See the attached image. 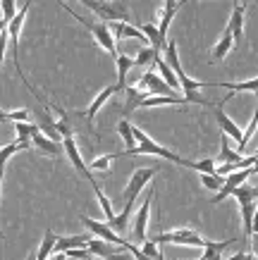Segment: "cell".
<instances>
[{
	"mask_svg": "<svg viewBox=\"0 0 258 260\" xmlns=\"http://www.w3.org/2000/svg\"><path fill=\"white\" fill-rule=\"evenodd\" d=\"M3 112H5V110H3V108H0V122H3Z\"/></svg>",
	"mask_w": 258,
	"mask_h": 260,
	"instance_id": "681fc988",
	"label": "cell"
},
{
	"mask_svg": "<svg viewBox=\"0 0 258 260\" xmlns=\"http://www.w3.org/2000/svg\"><path fill=\"white\" fill-rule=\"evenodd\" d=\"M153 3H163V0H153Z\"/></svg>",
	"mask_w": 258,
	"mask_h": 260,
	"instance_id": "f907efd6",
	"label": "cell"
},
{
	"mask_svg": "<svg viewBox=\"0 0 258 260\" xmlns=\"http://www.w3.org/2000/svg\"><path fill=\"white\" fill-rule=\"evenodd\" d=\"M89 239H91L89 234H72V237H58L53 253H65V251H70V248H81V246H86V241H89Z\"/></svg>",
	"mask_w": 258,
	"mask_h": 260,
	"instance_id": "484cf974",
	"label": "cell"
},
{
	"mask_svg": "<svg viewBox=\"0 0 258 260\" xmlns=\"http://www.w3.org/2000/svg\"><path fill=\"white\" fill-rule=\"evenodd\" d=\"M151 64H156L158 67V72H160V74H158V77H160V79L165 81V84H167V86L172 88V91H180V81H177V77H175V72L170 70V67H167V64H165V60L160 55H156L153 57V62Z\"/></svg>",
	"mask_w": 258,
	"mask_h": 260,
	"instance_id": "4316f807",
	"label": "cell"
},
{
	"mask_svg": "<svg viewBox=\"0 0 258 260\" xmlns=\"http://www.w3.org/2000/svg\"><path fill=\"white\" fill-rule=\"evenodd\" d=\"M167 105H189L184 95H146L141 101L139 110H153V108H167Z\"/></svg>",
	"mask_w": 258,
	"mask_h": 260,
	"instance_id": "2e32d148",
	"label": "cell"
},
{
	"mask_svg": "<svg viewBox=\"0 0 258 260\" xmlns=\"http://www.w3.org/2000/svg\"><path fill=\"white\" fill-rule=\"evenodd\" d=\"M230 98H232V93H227L225 98L218 103V105H211V108L215 110L213 115H215V122H218L220 132H222L227 139H235V141L239 143V139H242V129H239V124H237L235 119H232V117H230V115L225 112V103L230 101Z\"/></svg>",
	"mask_w": 258,
	"mask_h": 260,
	"instance_id": "30bf717a",
	"label": "cell"
},
{
	"mask_svg": "<svg viewBox=\"0 0 258 260\" xmlns=\"http://www.w3.org/2000/svg\"><path fill=\"white\" fill-rule=\"evenodd\" d=\"M139 251L144 253L146 258H156V255H158V251H160V248H158V244H156V241H149V239H146V241H141V248H139Z\"/></svg>",
	"mask_w": 258,
	"mask_h": 260,
	"instance_id": "ee69618b",
	"label": "cell"
},
{
	"mask_svg": "<svg viewBox=\"0 0 258 260\" xmlns=\"http://www.w3.org/2000/svg\"><path fill=\"white\" fill-rule=\"evenodd\" d=\"M41 132L39 124H34V122H15V134H17V143L22 146L24 150L32 146V136Z\"/></svg>",
	"mask_w": 258,
	"mask_h": 260,
	"instance_id": "cb8c5ba5",
	"label": "cell"
},
{
	"mask_svg": "<svg viewBox=\"0 0 258 260\" xmlns=\"http://www.w3.org/2000/svg\"><path fill=\"white\" fill-rule=\"evenodd\" d=\"M158 246L163 244H172V246H184V248H201L204 246L206 239L198 234V232H194V229L189 227H182V229H172V232H160V234H156V239H153Z\"/></svg>",
	"mask_w": 258,
	"mask_h": 260,
	"instance_id": "8992f818",
	"label": "cell"
},
{
	"mask_svg": "<svg viewBox=\"0 0 258 260\" xmlns=\"http://www.w3.org/2000/svg\"><path fill=\"white\" fill-rule=\"evenodd\" d=\"M0 239H3V232H0Z\"/></svg>",
	"mask_w": 258,
	"mask_h": 260,
	"instance_id": "816d5d0a",
	"label": "cell"
},
{
	"mask_svg": "<svg viewBox=\"0 0 258 260\" xmlns=\"http://www.w3.org/2000/svg\"><path fill=\"white\" fill-rule=\"evenodd\" d=\"M115 67H118V93H122L127 86V74H129V70L134 67V57L132 55H125V53H118L115 55Z\"/></svg>",
	"mask_w": 258,
	"mask_h": 260,
	"instance_id": "7402d4cb",
	"label": "cell"
},
{
	"mask_svg": "<svg viewBox=\"0 0 258 260\" xmlns=\"http://www.w3.org/2000/svg\"><path fill=\"white\" fill-rule=\"evenodd\" d=\"M136 88H141V91H146L149 95H175V91H172L167 84H165L158 74H153V72H146L144 77H141L136 84H134Z\"/></svg>",
	"mask_w": 258,
	"mask_h": 260,
	"instance_id": "4fadbf2b",
	"label": "cell"
},
{
	"mask_svg": "<svg viewBox=\"0 0 258 260\" xmlns=\"http://www.w3.org/2000/svg\"><path fill=\"white\" fill-rule=\"evenodd\" d=\"M253 174H256L253 167H249V170H237V172L227 174L225 181H222V186H220V189L215 191V196L211 198V203H222L227 196H232V191H235L237 186H242L244 181H249V177H253Z\"/></svg>",
	"mask_w": 258,
	"mask_h": 260,
	"instance_id": "8fae6325",
	"label": "cell"
},
{
	"mask_svg": "<svg viewBox=\"0 0 258 260\" xmlns=\"http://www.w3.org/2000/svg\"><path fill=\"white\" fill-rule=\"evenodd\" d=\"M153 198H156V193H153V189L146 191V198H144V203L139 205V213L134 215V222L132 227H129V232H132V239L134 241H146V227H149V215H151V203H153Z\"/></svg>",
	"mask_w": 258,
	"mask_h": 260,
	"instance_id": "9c48e42d",
	"label": "cell"
},
{
	"mask_svg": "<svg viewBox=\"0 0 258 260\" xmlns=\"http://www.w3.org/2000/svg\"><path fill=\"white\" fill-rule=\"evenodd\" d=\"M198 177H201V184H204L206 189H211V191H218L220 186H222V181H225V177H220V174H206V172H201Z\"/></svg>",
	"mask_w": 258,
	"mask_h": 260,
	"instance_id": "ab89813d",
	"label": "cell"
},
{
	"mask_svg": "<svg viewBox=\"0 0 258 260\" xmlns=\"http://www.w3.org/2000/svg\"><path fill=\"white\" fill-rule=\"evenodd\" d=\"M8 43H10L8 31H3L0 34V72H3V62H5V50H8Z\"/></svg>",
	"mask_w": 258,
	"mask_h": 260,
	"instance_id": "f6af8a7d",
	"label": "cell"
},
{
	"mask_svg": "<svg viewBox=\"0 0 258 260\" xmlns=\"http://www.w3.org/2000/svg\"><path fill=\"white\" fill-rule=\"evenodd\" d=\"M122 93L127 95V101H125V108H122V115L125 117H129L134 110H139V105H141V101L146 98V91H141V88H136V86H125V91Z\"/></svg>",
	"mask_w": 258,
	"mask_h": 260,
	"instance_id": "603a6c76",
	"label": "cell"
},
{
	"mask_svg": "<svg viewBox=\"0 0 258 260\" xmlns=\"http://www.w3.org/2000/svg\"><path fill=\"white\" fill-rule=\"evenodd\" d=\"M17 150H22V146L19 143H8L5 148H0V186H3V177H5V167H8V162H10V158L15 155Z\"/></svg>",
	"mask_w": 258,
	"mask_h": 260,
	"instance_id": "d590c367",
	"label": "cell"
},
{
	"mask_svg": "<svg viewBox=\"0 0 258 260\" xmlns=\"http://www.w3.org/2000/svg\"><path fill=\"white\" fill-rule=\"evenodd\" d=\"M91 10L98 19L105 22H129V8L120 0H79Z\"/></svg>",
	"mask_w": 258,
	"mask_h": 260,
	"instance_id": "5b68a950",
	"label": "cell"
},
{
	"mask_svg": "<svg viewBox=\"0 0 258 260\" xmlns=\"http://www.w3.org/2000/svg\"><path fill=\"white\" fill-rule=\"evenodd\" d=\"M235 244V239H227V241H204V255L201 258L204 260H220V253L225 251L227 246Z\"/></svg>",
	"mask_w": 258,
	"mask_h": 260,
	"instance_id": "83f0119b",
	"label": "cell"
},
{
	"mask_svg": "<svg viewBox=\"0 0 258 260\" xmlns=\"http://www.w3.org/2000/svg\"><path fill=\"white\" fill-rule=\"evenodd\" d=\"M242 158L239 153H237L235 148H230V143H227V136L222 134L220 136V153L215 155V165H222V162H237V160Z\"/></svg>",
	"mask_w": 258,
	"mask_h": 260,
	"instance_id": "4dcf8cb0",
	"label": "cell"
},
{
	"mask_svg": "<svg viewBox=\"0 0 258 260\" xmlns=\"http://www.w3.org/2000/svg\"><path fill=\"white\" fill-rule=\"evenodd\" d=\"M32 146L39 150L41 155H46V158H60V155H63V143L48 139V136L41 134V132H36V134L32 136Z\"/></svg>",
	"mask_w": 258,
	"mask_h": 260,
	"instance_id": "9a60e30c",
	"label": "cell"
},
{
	"mask_svg": "<svg viewBox=\"0 0 258 260\" xmlns=\"http://www.w3.org/2000/svg\"><path fill=\"white\" fill-rule=\"evenodd\" d=\"M232 196L239 201V213H242V224H244V237L251 239L256 234V227H253V217H256V196L258 191L253 186H249L244 181L242 186H237L232 191Z\"/></svg>",
	"mask_w": 258,
	"mask_h": 260,
	"instance_id": "3957f363",
	"label": "cell"
},
{
	"mask_svg": "<svg viewBox=\"0 0 258 260\" xmlns=\"http://www.w3.org/2000/svg\"><path fill=\"white\" fill-rule=\"evenodd\" d=\"M110 34H112V39H139V41H146V36L141 34L139 26H134L129 22H110L108 24Z\"/></svg>",
	"mask_w": 258,
	"mask_h": 260,
	"instance_id": "ffe728a7",
	"label": "cell"
},
{
	"mask_svg": "<svg viewBox=\"0 0 258 260\" xmlns=\"http://www.w3.org/2000/svg\"><path fill=\"white\" fill-rule=\"evenodd\" d=\"M79 220H81V224H84V227L89 229V232H91L96 239H103V241H108V244H112V246H120L122 251H127L129 241H127V239H122L120 234H115V232L110 229L108 222L94 220V217H89V215H81Z\"/></svg>",
	"mask_w": 258,
	"mask_h": 260,
	"instance_id": "ba28073f",
	"label": "cell"
},
{
	"mask_svg": "<svg viewBox=\"0 0 258 260\" xmlns=\"http://www.w3.org/2000/svg\"><path fill=\"white\" fill-rule=\"evenodd\" d=\"M182 8V3L177 0H163V12H160V24H158V34H160V39L167 41V31H170V24L177 15V10Z\"/></svg>",
	"mask_w": 258,
	"mask_h": 260,
	"instance_id": "ac0fdd59",
	"label": "cell"
},
{
	"mask_svg": "<svg viewBox=\"0 0 258 260\" xmlns=\"http://www.w3.org/2000/svg\"><path fill=\"white\" fill-rule=\"evenodd\" d=\"M86 248L91 251V255H98V258H108V260H125L127 251H122L120 246H112L108 241H103V239H89L86 241Z\"/></svg>",
	"mask_w": 258,
	"mask_h": 260,
	"instance_id": "5bb4252c",
	"label": "cell"
},
{
	"mask_svg": "<svg viewBox=\"0 0 258 260\" xmlns=\"http://www.w3.org/2000/svg\"><path fill=\"white\" fill-rule=\"evenodd\" d=\"M132 210H134V203H125L122 213L115 215V217L108 222L110 229H112L115 234H120V237H122V234H127V232H129V217H132Z\"/></svg>",
	"mask_w": 258,
	"mask_h": 260,
	"instance_id": "d4e9b609",
	"label": "cell"
},
{
	"mask_svg": "<svg viewBox=\"0 0 258 260\" xmlns=\"http://www.w3.org/2000/svg\"><path fill=\"white\" fill-rule=\"evenodd\" d=\"M0 10H3V22L8 24L17 15V0H0Z\"/></svg>",
	"mask_w": 258,
	"mask_h": 260,
	"instance_id": "b9f144b4",
	"label": "cell"
},
{
	"mask_svg": "<svg viewBox=\"0 0 258 260\" xmlns=\"http://www.w3.org/2000/svg\"><path fill=\"white\" fill-rule=\"evenodd\" d=\"M63 10H65V12H67L70 17H74V19H77V22L81 24V26H84L86 31L94 36V41L103 48V50H105V53H108V55H112V57L118 55V46H115L118 41L112 39V34H110L108 24H103V22H89V19H84L81 15H77L74 10H70L67 5H63Z\"/></svg>",
	"mask_w": 258,
	"mask_h": 260,
	"instance_id": "277c9868",
	"label": "cell"
},
{
	"mask_svg": "<svg viewBox=\"0 0 258 260\" xmlns=\"http://www.w3.org/2000/svg\"><path fill=\"white\" fill-rule=\"evenodd\" d=\"M156 55H160V53H156L151 46L141 48L139 53H136V57H134V67H146V64L153 62V57H156Z\"/></svg>",
	"mask_w": 258,
	"mask_h": 260,
	"instance_id": "f35d334b",
	"label": "cell"
},
{
	"mask_svg": "<svg viewBox=\"0 0 258 260\" xmlns=\"http://www.w3.org/2000/svg\"><path fill=\"white\" fill-rule=\"evenodd\" d=\"M112 93H118V86H115V84H110V86H105L101 91V93L96 95L94 101H91V105H89V108H86V122H89V124H94V119L98 117V112H101V108L103 105H105V103L110 101V98H112Z\"/></svg>",
	"mask_w": 258,
	"mask_h": 260,
	"instance_id": "e0dca14e",
	"label": "cell"
},
{
	"mask_svg": "<svg viewBox=\"0 0 258 260\" xmlns=\"http://www.w3.org/2000/svg\"><path fill=\"white\" fill-rule=\"evenodd\" d=\"M256 126H258V117H256V112H253V117L249 119V126H246V129H242V139H239V148H237V153H239V155H242V153H246V146H249L251 136L256 134Z\"/></svg>",
	"mask_w": 258,
	"mask_h": 260,
	"instance_id": "8d00e7d4",
	"label": "cell"
},
{
	"mask_svg": "<svg viewBox=\"0 0 258 260\" xmlns=\"http://www.w3.org/2000/svg\"><path fill=\"white\" fill-rule=\"evenodd\" d=\"M55 241H58V234L48 227L46 232H43V239H41L39 251H36V260H48L50 258V253H53V248H55Z\"/></svg>",
	"mask_w": 258,
	"mask_h": 260,
	"instance_id": "f1b7e54d",
	"label": "cell"
},
{
	"mask_svg": "<svg viewBox=\"0 0 258 260\" xmlns=\"http://www.w3.org/2000/svg\"><path fill=\"white\" fill-rule=\"evenodd\" d=\"M32 3L34 0H26L24 3V8L17 10V15L12 17L8 22V26H5V31H8V39H10V46H12V57H15V67H17V74L22 77V81L26 84V88L32 91L39 101H43L39 93H36V88L26 81V77H24V72H22V64H19V39H22V29H24V19H26V15H29V8H32Z\"/></svg>",
	"mask_w": 258,
	"mask_h": 260,
	"instance_id": "7a4b0ae2",
	"label": "cell"
},
{
	"mask_svg": "<svg viewBox=\"0 0 258 260\" xmlns=\"http://www.w3.org/2000/svg\"><path fill=\"white\" fill-rule=\"evenodd\" d=\"M249 258V253H235L232 258H220V260H246Z\"/></svg>",
	"mask_w": 258,
	"mask_h": 260,
	"instance_id": "bcb514c9",
	"label": "cell"
},
{
	"mask_svg": "<svg viewBox=\"0 0 258 260\" xmlns=\"http://www.w3.org/2000/svg\"><path fill=\"white\" fill-rule=\"evenodd\" d=\"M141 34L146 36V41L151 43V48H153L156 53H163V48H165V43H167V41L160 39L156 24H144V26H141Z\"/></svg>",
	"mask_w": 258,
	"mask_h": 260,
	"instance_id": "1f68e13d",
	"label": "cell"
},
{
	"mask_svg": "<svg viewBox=\"0 0 258 260\" xmlns=\"http://www.w3.org/2000/svg\"><path fill=\"white\" fill-rule=\"evenodd\" d=\"M115 158H120V153H110V155H101V158H96L91 165H89V170L91 172H108L110 170V162Z\"/></svg>",
	"mask_w": 258,
	"mask_h": 260,
	"instance_id": "74e56055",
	"label": "cell"
},
{
	"mask_svg": "<svg viewBox=\"0 0 258 260\" xmlns=\"http://www.w3.org/2000/svg\"><path fill=\"white\" fill-rule=\"evenodd\" d=\"M213 86L227 88V91H232V93H237V91H246V93H256V88H258V79H256V77H253V79L237 81V84H225V81H215Z\"/></svg>",
	"mask_w": 258,
	"mask_h": 260,
	"instance_id": "d6a6232c",
	"label": "cell"
},
{
	"mask_svg": "<svg viewBox=\"0 0 258 260\" xmlns=\"http://www.w3.org/2000/svg\"><path fill=\"white\" fill-rule=\"evenodd\" d=\"M94 186V193H96V201H98V205L103 208V215H105V222H110L112 217H115V208H112V201H110L108 196H105V191H103V186L98 184V181H94L91 184Z\"/></svg>",
	"mask_w": 258,
	"mask_h": 260,
	"instance_id": "f546056e",
	"label": "cell"
},
{
	"mask_svg": "<svg viewBox=\"0 0 258 260\" xmlns=\"http://www.w3.org/2000/svg\"><path fill=\"white\" fill-rule=\"evenodd\" d=\"M65 255H67V260H89L91 258V251H89L86 246H81V248H70V251H65Z\"/></svg>",
	"mask_w": 258,
	"mask_h": 260,
	"instance_id": "7bdbcfd3",
	"label": "cell"
},
{
	"mask_svg": "<svg viewBox=\"0 0 258 260\" xmlns=\"http://www.w3.org/2000/svg\"><path fill=\"white\" fill-rule=\"evenodd\" d=\"M232 46H235V39H232V34L227 31H222L220 34V39H218V43L213 46V50H211V62H222L227 55H230V50H232Z\"/></svg>",
	"mask_w": 258,
	"mask_h": 260,
	"instance_id": "44dd1931",
	"label": "cell"
},
{
	"mask_svg": "<svg viewBox=\"0 0 258 260\" xmlns=\"http://www.w3.org/2000/svg\"><path fill=\"white\" fill-rule=\"evenodd\" d=\"M184 167L194 170V172H206V174H215V160L213 158H204V160H184L182 162Z\"/></svg>",
	"mask_w": 258,
	"mask_h": 260,
	"instance_id": "e575fe53",
	"label": "cell"
},
{
	"mask_svg": "<svg viewBox=\"0 0 258 260\" xmlns=\"http://www.w3.org/2000/svg\"><path fill=\"white\" fill-rule=\"evenodd\" d=\"M244 12H246V8H244V3H237L235 10H232V15H230V22H227V31L232 34V39H235V43H239V41L244 39Z\"/></svg>",
	"mask_w": 258,
	"mask_h": 260,
	"instance_id": "d6986e66",
	"label": "cell"
},
{
	"mask_svg": "<svg viewBox=\"0 0 258 260\" xmlns=\"http://www.w3.org/2000/svg\"><path fill=\"white\" fill-rule=\"evenodd\" d=\"M132 134H134V141H136L134 150H129V153L120 150V155H156V158H163V160H167V162H175V165H182V162H184V158H180L175 150L165 148V146H160L158 141H153L139 126H132Z\"/></svg>",
	"mask_w": 258,
	"mask_h": 260,
	"instance_id": "6da1fadb",
	"label": "cell"
},
{
	"mask_svg": "<svg viewBox=\"0 0 258 260\" xmlns=\"http://www.w3.org/2000/svg\"><path fill=\"white\" fill-rule=\"evenodd\" d=\"M153 177H156V167H136L132 177H129V181H127L125 191H122V201L125 203H136L139 193L149 186V181Z\"/></svg>",
	"mask_w": 258,
	"mask_h": 260,
	"instance_id": "52a82bcc",
	"label": "cell"
},
{
	"mask_svg": "<svg viewBox=\"0 0 258 260\" xmlns=\"http://www.w3.org/2000/svg\"><path fill=\"white\" fill-rule=\"evenodd\" d=\"M132 122H129V117H122L118 122V134L122 136V141H125L127 150L125 153H129V150H134V146H136V141H134V134H132Z\"/></svg>",
	"mask_w": 258,
	"mask_h": 260,
	"instance_id": "836d02e7",
	"label": "cell"
},
{
	"mask_svg": "<svg viewBox=\"0 0 258 260\" xmlns=\"http://www.w3.org/2000/svg\"><path fill=\"white\" fill-rule=\"evenodd\" d=\"M48 260H67V255L65 253H53V258H48Z\"/></svg>",
	"mask_w": 258,
	"mask_h": 260,
	"instance_id": "7dc6e473",
	"label": "cell"
},
{
	"mask_svg": "<svg viewBox=\"0 0 258 260\" xmlns=\"http://www.w3.org/2000/svg\"><path fill=\"white\" fill-rule=\"evenodd\" d=\"M24 260H36V251H34V253H29V255H26V258H24Z\"/></svg>",
	"mask_w": 258,
	"mask_h": 260,
	"instance_id": "c3c4849f",
	"label": "cell"
},
{
	"mask_svg": "<svg viewBox=\"0 0 258 260\" xmlns=\"http://www.w3.org/2000/svg\"><path fill=\"white\" fill-rule=\"evenodd\" d=\"M29 115H32V112L26 110V108L10 110V112H3V122H29Z\"/></svg>",
	"mask_w": 258,
	"mask_h": 260,
	"instance_id": "60d3db41",
	"label": "cell"
},
{
	"mask_svg": "<svg viewBox=\"0 0 258 260\" xmlns=\"http://www.w3.org/2000/svg\"><path fill=\"white\" fill-rule=\"evenodd\" d=\"M60 143H63V153L70 158L72 167H74L79 174H84L86 179H89V184H94L96 177H94V172L86 167L84 158H81V150H79V146H77V139H74V136H67V139H63Z\"/></svg>",
	"mask_w": 258,
	"mask_h": 260,
	"instance_id": "7c38bea8",
	"label": "cell"
}]
</instances>
